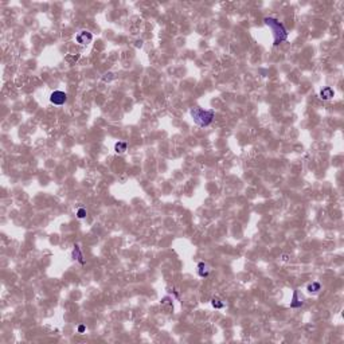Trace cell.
<instances>
[{
  "instance_id": "8992f818",
  "label": "cell",
  "mask_w": 344,
  "mask_h": 344,
  "mask_svg": "<svg viewBox=\"0 0 344 344\" xmlns=\"http://www.w3.org/2000/svg\"><path fill=\"white\" fill-rule=\"evenodd\" d=\"M73 257H74V259H78V261L81 262V264H83V257H82V253H81V250H79V247L77 246H74V250H73Z\"/></svg>"
},
{
  "instance_id": "9c48e42d",
  "label": "cell",
  "mask_w": 344,
  "mask_h": 344,
  "mask_svg": "<svg viewBox=\"0 0 344 344\" xmlns=\"http://www.w3.org/2000/svg\"><path fill=\"white\" fill-rule=\"evenodd\" d=\"M302 305V301H299V299H297V292L294 290L293 292V300H292L290 302V306L292 308H297V306H301Z\"/></svg>"
},
{
  "instance_id": "4fadbf2b",
  "label": "cell",
  "mask_w": 344,
  "mask_h": 344,
  "mask_svg": "<svg viewBox=\"0 0 344 344\" xmlns=\"http://www.w3.org/2000/svg\"><path fill=\"white\" fill-rule=\"evenodd\" d=\"M78 331H79V332H83V331H85V327H83V325H79V328H78Z\"/></svg>"
},
{
  "instance_id": "52a82bcc",
  "label": "cell",
  "mask_w": 344,
  "mask_h": 344,
  "mask_svg": "<svg viewBox=\"0 0 344 344\" xmlns=\"http://www.w3.org/2000/svg\"><path fill=\"white\" fill-rule=\"evenodd\" d=\"M320 284L319 282H313V284H309L308 285V292L309 293H317V292L320 290Z\"/></svg>"
},
{
  "instance_id": "ba28073f",
  "label": "cell",
  "mask_w": 344,
  "mask_h": 344,
  "mask_svg": "<svg viewBox=\"0 0 344 344\" xmlns=\"http://www.w3.org/2000/svg\"><path fill=\"white\" fill-rule=\"evenodd\" d=\"M198 268H199V276L200 277H207L209 276V270H206V265L203 264V262H200V264L198 265Z\"/></svg>"
},
{
  "instance_id": "8fae6325",
  "label": "cell",
  "mask_w": 344,
  "mask_h": 344,
  "mask_svg": "<svg viewBox=\"0 0 344 344\" xmlns=\"http://www.w3.org/2000/svg\"><path fill=\"white\" fill-rule=\"evenodd\" d=\"M212 306L214 308H223V302H221L218 299H212Z\"/></svg>"
},
{
  "instance_id": "7a4b0ae2",
  "label": "cell",
  "mask_w": 344,
  "mask_h": 344,
  "mask_svg": "<svg viewBox=\"0 0 344 344\" xmlns=\"http://www.w3.org/2000/svg\"><path fill=\"white\" fill-rule=\"evenodd\" d=\"M190 113H191V117L194 118V122L199 126H207L212 122L214 110H204V109L200 108H194Z\"/></svg>"
},
{
  "instance_id": "6da1fadb",
  "label": "cell",
  "mask_w": 344,
  "mask_h": 344,
  "mask_svg": "<svg viewBox=\"0 0 344 344\" xmlns=\"http://www.w3.org/2000/svg\"><path fill=\"white\" fill-rule=\"evenodd\" d=\"M265 24L268 27L271 28L273 31V36H274V46L280 45L281 42L288 39V33L285 30V27L274 18H265Z\"/></svg>"
},
{
  "instance_id": "7c38bea8",
  "label": "cell",
  "mask_w": 344,
  "mask_h": 344,
  "mask_svg": "<svg viewBox=\"0 0 344 344\" xmlns=\"http://www.w3.org/2000/svg\"><path fill=\"white\" fill-rule=\"evenodd\" d=\"M77 216H78L79 219L85 218V216H86V210H85V209H79V210L77 211Z\"/></svg>"
},
{
  "instance_id": "5b68a950",
  "label": "cell",
  "mask_w": 344,
  "mask_h": 344,
  "mask_svg": "<svg viewBox=\"0 0 344 344\" xmlns=\"http://www.w3.org/2000/svg\"><path fill=\"white\" fill-rule=\"evenodd\" d=\"M333 90H332L331 88H324L321 91H320V97L323 98V100H331L332 97H333Z\"/></svg>"
},
{
  "instance_id": "277c9868",
  "label": "cell",
  "mask_w": 344,
  "mask_h": 344,
  "mask_svg": "<svg viewBox=\"0 0 344 344\" xmlns=\"http://www.w3.org/2000/svg\"><path fill=\"white\" fill-rule=\"evenodd\" d=\"M91 38H93V36H91V34H90V33H86V31H81V33L76 36L77 42L79 43V45H85V43L90 42Z\"/></svg>"
},
{
  "instance_id": "3957f363",
  "label": "cell",
  "mask_w": 344,
  "mask_h": 344,
  "mask_svg": "<svg viewBox=\"0 0 344 344\" xmlns=\"http://www.w3.org/2000/svg\"><path fill=\"white\" fill-rule=\"evenodd\" d=\"M50 101H51V104H54V105H63V104L67 101V94H66L65 91L55 90V91L51 93Z\"/></svg>"
},
{
  "instance_id": "30bf717a",
  "label": "cell",
  "mask_w": 344,
  "mask_h": 344,
  "mask_svg": "<svg viewBox=\"0 0 344 344\" xmlns=\"http://www.w3.org/2000/svg\"><path fill=\"white\" fill-rule=\"evenodd\" d=\"M114 149H116V152L117 153H122V152H125L126 151V144L125 143H117L114 145Z\"/></svg>"
}]
</instances>
